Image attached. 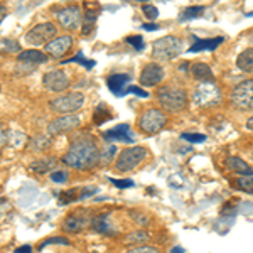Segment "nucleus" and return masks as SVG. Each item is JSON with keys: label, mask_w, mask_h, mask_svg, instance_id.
I'll use <instances>...</instances> for the list:
<instances>
[{"label": "nucleus", "mask_w": 253, "mask_h": 253, "mask_svg": "<svg viewBox=\"0 0 253 253\" xmlns=\"http://www.w3.org/2000/svg\"><path fill=\"white\" fill-rule=\"evenodd\" d=\"M164 76H166V71L161 64L149 63V64H145L144 69H142L138 83H140V86H144V88H152V86H157L159 83H162Z\"/></svg>", "instance_id": "nucleus-11"}, {"label": "nucleus", "mask_w": 253, "mask_h": 253, "mask_svg": "<svg viewBox=\"0 0 253 253\" xmlns=\"http://www.w3.org/2000/svg\"><path fill=\"white\" fill-rule=\"evenodd\" d=\"M236 186L247 194H253V175H240L236 179Z\"/></svg>", "instance_id": "nucleus-30"}, {"label": "nucleus", "mask_w": 253, "mask_h": 253, "mask_svg": "<svg viewBox=\"0 0 253 253\" xmlns=\"http://www.w3.org/2000/svg\"><path fill=\"white\" fill-rule=\"evenodd\" d=\"M56 34H58V29L52 22H41L38 26H34L32 29L26 34V42L29 46H46V44L51 42L52 39H56Z\"/></svg>", "instance_id": "nucleus-8"}, {"label": "nucleus", "mask_w": 253, "mask_h": 253, "mask_svg": "<svg viewBox=\"0 0 253 253\" xmlns=\"http://www.w3.org/2000/svg\"><path fill=\"white\" fill-rule=\"evenodd\" d=\"M110 181L113 182L117 187H120V189H126V187H133V181L132 179H110Z\"/></svg>", "instance_id": "nucleus-42"}, {"label": "nucleus", "mask_w": 253, "mask_h": 253, "mask_svg": "<svg viewBox=\"0 0 253 253\" xmlns=\"http://www.w3.org/2000/svg\"><path fill=\"white\" fill-rule=\"evenodd\" d=\"M7 140H9V133H7L5 130H3V126L0 125V149L7 144Z\"/></svg>", "instance_id": "nucleus-47"}, {"label": "nucleus", "mask_w": 253, "mask_h": 253, "mask_svg": "<svg viewBox=\"0 0 253 253\" xmlns=\"http://www.w3.org/2000/svg\"><path fill=\"white\" fill-rule=\"evenodd\" d=\"M169 184L172 187H177V189H181L182 186H184V179L181 177V174H172L169 177Z\"/></svg>", "instance_id": "nucleus-43"}, {"label": "nucleus", "mask_w": 253, "mask_h": 253, "mask_svg": "<svg viewBox=\"0 0 253 253\" xmlns=\"http://www.w3.org/2000/svg\"><path fill=\"white\" fill-rule=\"evenodd\" d=\"M42 83L49 91H64L69 86V78L63 69H51L42 76Z\"/></svg>", "instance_id": "nucleus-12"}, {"label": "nucleus", "mask_w": 253, "mask_h": 253, "mask_svg": "<svg viewBox=\"0 0 253 253\" xmlns=\"http://www.w3.org/2000/svg\"><path fill=\"white\" fill-rule=\"evenodd\" d=\"M167 125V115L159 108H149L138 118V126L144 133L154 135L159 133Z\"/></svg>", "instance_id": "nucleus-7"}, {"label": "nucleus", "mask_w": 253, "mask_h": 253, "mask_svg": "<svg viewBox=\"0 0 253 253\" xmlns=\"http://www.w3.org/2000/svg\"><path fill=\"white\" fill-rule=\"evenodd\" d=\"M128 93H132V95H137V96H140V98H147V96H149V93H147L145 89H142L140 86H132V84L126 88V95H128Z\"/></svg>", "instance_id": "nucleus-44"}, {"label": "nucleus", "mask_w": 253, "mask_h": 253, "mask_svg": "<svg viewBox=\"0 0 253 253\" xmlns=\"http://www.w3.org/2000/svg\"><path fill=\"white\" fill-rule=\"evenodd\" d=\"M12 133H14L15 137L9 135L10 144L14 145V147H22V145H24V142H26V135H24L22 132H19V130H12Z\"/></svg>", "instance_id": "nucleus-41"}, {"label": "nucleus", "mask_w": 253, "mask_h": 253, "mask_svg": "<svg viewBox=\"0 0 253 253\" xmlns=\"http://www.w3.org/2000/svg\"><path fill=\"white\" fill-rule=\"evenodd\" d=\"M73 46V38L71 36H59V38L52 39L51 42L46 44V52L51 54L52 58L59 59L71 49Z\"/></svg>", "instance_id": "nucleus-15"}, {"label": "nucleus", "mask_w": 253, "mask_h": 253, "mask_svg": "<svg viewBox=\"0 0 253 253\" xmlns=\"http://www.w3.org/2000/svg\"><path fill=\"white\" fill-rule=\"evenodd\" d=\"M68 170H54V172H51V181L56 182V184H64L68 181Z\"/></svg>", "instance_id": "nucleus-39"}, {"label": "nucleus", "mask_w": 253, "mask_h": 253, "mask_svg": "<svg viewBox=\"0 0 253 253\" xmlns=\"http://www.w3.org/2000/svg\"><path fill=\"white\" fill-rule=\"evenodd\" d=\"M147 159L145 147H128L122 150L115 159V169L118 172H132Z\"/></svg>", "instance_id": "nucleus-4"}, {"label": "nucleus", "mask_w": 253, "mask_h": 253, "mask_svg": "<svg viewBox=\"0 0 253 253\" xmlns=\"http://www.w3.org/2000/svg\"><path fill=\"white\" fill-rule=\"evenodd\" d=\"M132 216H133V221L142 224V226H144V224H149V218H147V216L140 214V213H132Z\"/></svg>", "instance_id": "nucleus-46"}, {"label": "nucleus", "mask_w": 253, "mask_h": 253, "mask_svg": "<svg viewBox=\"0 0 253 253\" xmlns=\"http://www.w3.org/2000/svg\"><path fill=\"white\" fill-rule=\"evenodd\" d=\"M80 125V117L76 115H61L56 120H52L51 124L47 125V133L51 137L59 135V133L69 132V130L76 128Z\"/></svg>", "instance_id": "nucleus-14"}, {"label": "nucleus", "mask_w": 253, "mask_h": 253, "mask_svg": "<svg viewBox=\"0 0 253 253\" xmlns=\"http://www.w3.org/2000/svg\"><path fill=\"white\" fill-rule=\"evenodd\" d=\"M125 253H161V250L156 247H150V245H142V247H133Z\"/></svg>", "instance_id": "nucleus-40"}, {"label": "nucleus", "mask_w": 253, "mask_h": 253, "mask_svg": "<svg viewBox=\"0 0 253 253\" xmlns=\"http://www.w3.org/2000/svg\"><path fill=\"white\" fill-rule=\"evenodd\" d=\"M56 162H58V159H56V157L46 156V157H41V159H38V161L31 162L29 169L32 170V172H36V174H46L56 166Z\"/></svg>", "instance_id": "nucleus-22"}, {"label": "nucleus", "mask_w": 253, "mask_h": 253, "mask_svg": "<svg viewBox=\"0 0 253 253\" xmlns=\"http://www.w3.org/2000/svg\"><path fill=\"white\" fill-rule=\"evenodd\" d=\"M112 118V113L108 112V107L103 103H100L98 107L95 108V113H93V122H95V125H101L105 124L107 120Z\"/></svg>", "instance_id": "nucleus-26"}, {"label": "nucleus", "mask_w": 253, "mask_h": 253, "mask_svg": "<svg viewBox=\"0 0 253 253\" xmlns=\"http://www.w3.org/2000/svg\"><path fill=\"white\" fill-rule=\"evenodd\" d=\"M126 42L135 49V51H144V47H145V42H144V39H142V36H130V38H126Z\"/></svg>", "instance_id": "nucleus-38"}, {"label": "nucleus", "mask_w": 253, "mask_h": 253, "mask_svg": "<svg viewBox=\"0 0 253 253\" xmlns=\"http://www.w3.org/2000/svg\"><path fill=\"white\" fill-rule=\"evenodd\" d=\"M231 101L240 110H253V80L242 81L231 91Z\"/></svg>", "instance_id": "nucleus-9"}, {"label": "nucleus", "mask_w": 253, "mask_h": 253, "mask_svg": "<svg viewBox=\"0 0 253 253\" xmlns=\"http://www.w3.org/2000/svg\"><path fill=\"white\" fill-rule=\"evenodd\" d=\"M51 137H44V135H38L31 140V149L32 150H47V147L51 145Z\"/></svg>", "instance_id": "nucleus-31"}, {"label": "nucleus", "mask_w": 253, "mask_h": 253, "mask_svg": "<svg viewBox=\"0 0 253 253\" xmlns=\"http://www.w3.org/2000/svg\"><path fill=\"white\" fill-rule=\"evenodd\" d=\"M83 10L80 5H68L64 9L56 12V19L66 31H78L83 24Z\"/></svg>", "instance_id": "nucleus-10"}, {"label": "nucleus", "mask_w": 253, "mask_h": 253, "mask_svg": "<svg viewBox=\"0 0 253 253\" xmlns=\"http://www.w3.org/2000/svg\"><path fill=\"white\" fill-rule=\"evenodd\" d=\"M89 226L100 235H105V236H117L120 231H117V228L112 226L110 223V214H98L95 218L89 221Z\"/></svg>", "instance_id": "nucleus-17"}, {"label": "nucleus", "mask_w": 253, "mask_h": 253, "mask_svg": "<svg viewBox=\"0 0 253 253\" xmlns=\"http://www.w3.org/2000/svg\"><path fill=\"white\" fill-rule=\"evenodd\" d=\"M193 101L199 108L216 107L221 101V91L214 83H199L193 91Z\"/></svg>", "instance_id": "nucleus-5"}, {"label": "nucleus", "mask_w": 253, "mask_h": 253, "mask_svg": "<svg viewBox=\"0 0 253 253\" xmlns=\"http://www.w3.org/2000/svg\"><path fill=\"white\" fill-rule=\"evenodd\" d=\"M19 63H29V64H42L49 59V56H46L44 52L38 51V49H26V51L19 52Z\"/></svg>", "instance_id": "nucleus-20"}, {"label": "nucleus", "mask_w": 253, "mask_h": 253, "mask_svg": "<svg viewBox=\"0 0 253 253\" xmlns=\"http://www.w3.org/2000/svg\"><path fill=\"white\" fill-rule=\"evenodd\" d=\"M157 100L161 107L170 113H179L186 108L187 105V93L184 88L175 86V84H167L157 89Z\"/></svg>", "instance_id": "nucleus-2"}, {"label": "nucleus", "mask_w": 253, "mask_h": 253, "mask_svg": "<svg viewBox=\"0 0 253 253\" xmlns=\"http://www.w3.org/2000/svg\"><path fill=\"white\" fill-rule=\"evenodd\" d=\"M34 64H29V63H19L17 64V69H20V73H24V75H29V73L34 71Z\"/></svg>", "instance_id": "nucleus-45"}, {"label": "nucleus", "mask_w": 253, "mask_h": 253, "mask_svg": "<svg viewBox=\"0 0 253 253\" xmlns=\"http://www.w3.org/2000/svg\"><path fill=\"white\" fill-rule=\"evenodd\" d=\"M88 224H89V221H88L86 216L76 213V214H69L61 226H63V230L68 231V233H80V231H83Z\"/></svg>", "instance_id": "nucleus-18"}, {"label": "nucleus", "mask_w": 253, "mask_h": 253, "mask_svg": "<svg viewBox=\"0 0 253 253\" xmlns=\"http://www.w3.org/2000/svg\"><path fill=\"white\" fill-rule=\"evenodd\" d=\"M100 157L101 150L98 149L95 138L89 135H80L73 138L68 152L63 157V162L71 169L89 170L100 166Z\"/></svg>", "instance_id": "nucleus-1"}, {"label": "nucleus", "mask_w": 253, "mask_h": 253, "mask_svg": "<svg viewBox=\"0 0 253 253\" xmlns=\"http://www.w3.org/2000/svg\"><path fill=\"white\" fill-rule=\"evenodd\" d=\"M193 76L196 80L201 81V83H214V75L206 63L193 64Z\"/></svg>", "instance_id": "nucleus-23"}, {"label": "nucleus", "mask_w": 253, "mask_h": 253, "mask_svg": "<svg viewBox=\"0 0 253 253\" xmlns=\"http://www.w3.org/2000/svg\"><path fill=\"white\" fill-rule=\"evenodd\" d=\"M170 253H186V248L179 247V245H175V247L170 248Z\"/></svg>", "instance_id": "nucleus-51"}, {"label": "nucleus", "mask_w": 253, "mask_h": 253, "mask_svg": "<svg viewBox=\"0 0 253 253\" xmlns=\"http://www.w3.org/2000/svg\"><path fill=\"white\" fill-rule=\"evenodd\" d=\"M224 167L231 172L238 174V175H253V167H250L243 159L236 157V156H231V157H226L224 159Z\"/></svg>", "instance_id": "nucleus-19"}, {"label": "nucleus", "mask_w": 253, "mask_h": 253, "mask_svg": "<svg viewBox=\"0 0 253 253\" xmlns=\"http://www.w3.org/2000/svg\"><path fill=\"white\" fill-rule=\"evenodd\" d=\"M142 29H145V31H149V32H154V31H157L159 29V26L156 22H147L142 26Z\"/></svg>", "instance_id": "nucleus-48"}, {"label": "nucleus", "mask_w": 253, "mask_h": 253, "mask_svg": "<svg viewBox=\"0 0 253 253\" xmlns=\"http://www.w3.org/2000/svg\"><path fill=\"white\" fill-rule=\"evenodd\" d=\"M5 15H7V7L0 3V22H2V20L5 19Z\"/></svg>", "instance_id": "nucleus-50"}, {"label": "nucleus", "mask_w": 253, "mask_h": 253, "mask_svg": "<svg viewBox=\"0 0 253 253\" xmlns=\"http://www.w3.org/2000/svg\"><path fill=\"white\" fill-rule=\"evenodd\" d=\"M187 68H189V63H187V61H186V63H182L181 66H179V69H181V71H187Z\"/></svg>", "instance_id": "nucleus-53"}, {"label": "nucleus", "mask_w": 253, "mask_h": 253, "mask_svg": "<svg viewBox=\"0 0 253 253\" xmlns=\"http://www.w3.org/2000/svg\"><path fill=\"white\" fill-rule=\"evenodd\" d=\"M150 240V235L147 233V231H142V230H138V231H132V233H128V235H125V245H145V242H149Z\"/></svg>", "instance_id": "nucleus-25"}, {"label": "nucleus", "mask_w": 253, "mask_h": 253, "mask_svg": "<svg viewBox=\"0 0 253 253\" xmlns=\"http://www.w3.org/2000/svg\"><path fill=\"white\" fill-rule=\"evenodd\" d=\"M182 41L175 36H164L152 44V58L157 61H172L181 54Z\"/></svg>", "instance_id": "nucleus-3"}, {"label": "nucleus", "mask_w": 253, "mask_h": 253, "mask_svg": "<svg viewBox=\"0 0 253 253\" xmlns=\"http://www.w3.org/2000/svg\"><path fill=\"white\" fill-rule=\"evenodd\" d=\"M142 12H144V15L149 20H156L159 17V9L156 5H152V3H145V5H142Z\"/></svg>", "instance_id": "nucleus-37"}, {"label": "nucleus", "mask_w": 253, "mask_h": 253, "mask_svg": "<svg viewBox=\"0 0 253 253\" xmlns=\"http://www.w3.org/2000/svg\"><path fill=\"white\" fill-rule=\"evenodd\" d=\"M68 63H78V64H81V66H84L86 69L95 68V61H93V59H86V58L83 56V52H78V54H76L75 58L64 61V64H68Z\"/></svg>", "instance_id": "nucleus-32"}, {"label": "nucleus", "mask_w": 253, "mask_h": 253, "mask_svg": "<svg viewBox=\"0 0 253 253\" xmlns=\"http://www.w3.org/2000/svg\"><path fill=\"white\" fill-rule=\"evenodd\" d=\"M130 81L132 76L125 75V73H115V75H110L107 78V84L110 88V91L115 93L117 96H125L126 95V88L130 86Z\"/></svg>", "instance_id": "nucleus-16"}, {"label": "nucleus", "mask_w": 253, "mask_h": 253, "mask_svg": "<svg viewBox=\"0 0 253 253\" xmlns=\"http://www.w3.org/2000/svg\"><path fill=\"white\" fill-rule=\"evenodd\" d=\"M0 49H2L3 52H19L20 46H19V42H15V41L3 39V41H0Z\"/></svg>", "instance_id": "nucleus-35"}, {"label": "nucleus", "mask_w": 253, "mask_h": 253, "mask_svg": "<svg viewBox=\"0 0 253 253\" xmlns=\"http://www.w3.org/2000/svg\"><path fill=\"white\" fill-rule=\"evenodd\" d=\"M2 203H5V198H0V205H2Z\"/></svg>", "instance_id": "nucleus-54"}, {"label": "nucleus", "mask_w": 253, "mask_h": 253, "mask_svg": "<svg viewBox=\"0 0 253 253\" xmlns=\"http://www.w3.org/2000/svg\"><path fill=\"white\" fill-rule=\"evenodd\" d=\"M247 128H248V130H253V117H252V118H248V122H247Z\"/></svg>", "instance_id": "nucleus-52"}, {"label": "nucleus", "mask_w": 253, "mask_h": 253, "mask_svg": "<svg viewBox=\"0 0 253 253\" xmlns=\"http://www.w3.org/2000/svg\"><path fill=\"white\" fill-rule=\"evenodd\" d=\"M14 253H32V247H31V245H24V247L17 248Z\"/></svg>", "instance_id": "nucleus-49"}, {"label": "nucleus", "mask_w": 253, "mask_h": 253, "mask_svg": "<svg viewBox=\"0 0 253 253\" xmlns=\"http://www.w3.org/2000/svg\"><path fill=\"white\" fill-rule=\"evenodd\" d=\"M81 199V193L78 189H68V191H63L59 194V205L64 206V205H69L73 201H78Z\"/></svg>", "instance_id": "nucleus-29"}, {"label": "nucleus", "mask_w": 253, "mask_h": 253, "mask_svg": "<svg viewBox=\"0 0 253 253\" xmlns=\"http://www.w3.org/2000/svg\"><path fill=\"white\" fill-rule=\"evenodd\" d=\"M236 66L245 73H253V47L242 51L236 58Z\"/></svg>", "instance_id": "nucleus-24"}, {"label": "nucleus", "mask_w": 253, "mask_h": 253, "mask_svg": "<svg viewBox=\"0 0 253 253\" xmlns=\"http://www.w3.org/2000/svg\"><path fill=\"white\" fill-rule=\"evenodd\" d=\"M107 142H122V144H132L133 138H135V133H133L132 126L128 124H120L117 126H113V128L107 130V132H103V135Z\"/></svg>", "instance_id": "nucleus-13"}, {"label": "nucleus", "mask_w": 253, "mask_h": 253, "mask_svg": "<svg viewBox=\"0 0 253 253\" xmlns=\"http://www.w3.org/2000/svg\"><path fill=\"white\" fill-rule=\"evenodd\" d=\"M181 137H182V140L191 142V144H203L208 138L205 133H193V132H184Z\"/></svg>", "instance_id": "nucleus-34"}, {"label": "nucleus", "mask_w": 253, "mask_h": 253, "mask_svg": "<svg viewBox=\"0 0 253 253\" xmlns=\"http://www.w3.org/2000/svg\"><path fill=\"white\" fill-rule=\"evenodd\" d=\"M203 12H205V7H203V5H191V7H186L184 12H182V15H181V22H184V20H193V19L201 17Z\"/></svg>", "instance_id": "nucleus-27"}, {"label": "nucleus", "mask_w": 253, "mask_h": 253, "mask_svg": "<svg viewBox=\"0 0 253 253\" xmlns=\"http://www.w3.org/2000/svg\"><path fill=\"white\" fill-rule=\"evenodd\" d=\"M95 22H96V12L88 10L86 14L83 15V24H81V32H83L84 36L89 34V32L93 31V26H95Z\"/></svg>", "instance_id": "nucleus-28"}, {"label": "nucleus", "mask_w": 253, "mask_h": 253, "mask_svg": "<svg viewBox=\"0 0 253 253\" xmlns=\"http://www.w3.org/2000/svg\"><path fill=\"white\" fill-rule=\"evenodd\" d=\"M47 245H69V240H68V238H64V236H52V238L44 240V242L39 245V250L46 248Z\"/></svg>", "instance_id": "nucleus-36"}, {"label": "nucleus", "mask_w": 253, "mask_h": 253, "mask_svg": "<svg viewBox=\"0 0 253 253\" xmlns=\"http://www.w3.org/2000/svg\"><path fill=\"white\" fill-rule=\"evenodd\" d=\"M224 41V38H210V39H196V42L189 47V52H201V51H214Z\"/></svg>", "instance_id": "nucleus-21"}, {"label": "nucleus", "mask_w": 253, "mask_h": 253, "mask_svg": "<svg viewBox=\"0 0 253 253\" xmlns=\"http://www.w3.org/2000/svg\"><path fill=\"white\" fill-rule=\"evenodd\" d=\"M83 105H84L83 93H66V95L51 100L49 107H51L52 112L61 113V115H75Z\"/></svg>", "instance_id": "nucleus-6"}, {"label": "nucleus", "mask_w": 253, "mask_h": 253, "mask_svg": "<svg viewBox=\"0 0 253 253\" xmlns=\"http://www.w3.org/2000/svg\"><path fill=\"white\" fill-rule=\"evenodd\" d=\"M117 156V147L115 145H108L101 150V157H100V164H108L113 157Z\"/></svg>", "instance_id": "nucleus-33"}]
</instances>
